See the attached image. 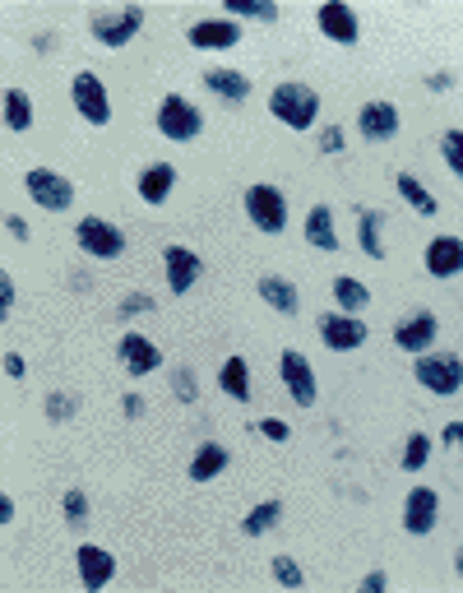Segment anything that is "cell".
<instances>
[{
	"mask_svg": "<svg viewBox=\"0 0 463 593\" xmlns=\"http://www.w3.org/2000/svg\"><path fill=\"white\" fill-rule=\"evenodd\" d=\"M269 112L288 130H311L315 112H320V93H315L311 84H278V89L269 93Z\"/></svg>",
	"mask_w": 463,
	"mask_h": 593,
	"instance_id": "cell-1",
	"label": "cell"
},
{
	"mask_svg": "<svg viewBox=\"0 0 463 593\" xmlns=\"http://www.w3.org/2000/svg\"><path fill=\"white\" fill-rule=\"evenodd\" d=\"M413 376H417L422 390L445 394V399L463 390V362L454 353H422L417 357V366H413Z\"/></svg>",
	"mask_w": 463,
	"mask_h": 593,
	"instance_id": "cell-2",
	"label": "cell"
},
{
	"mask_svg": "<svg viewBox=\"0 0 463 593\" xmlns=\"http://www.w3.org/2000/svg\"><path fill=\"white\" fill-rule=\"evenodd\" d=\"M24 190L33 195V204L47 209V214H65V209L75 204V186H70V177L51 172V167H33V172L24 177Z\"/></svg>",
	"mask_w": 463,
	"mask_h": 593,
	"instance_id": "cell-3",
	"label": "cell"
},
{
	"mask_svg": "<svg viewBox=\"0 0 463 593\" xmlns=\"http://www.w3.org/2000/svg\"><path fill=\"white\" fill-rule=\"evenodd\" d=\"M75 241H79V251L93 255V260H116V255L126 251V232L116 228V223H107V218L75 223Z\"/></svg>",
	"mask_w": 463,
	"mask_h": 593,
	"instance_id": "cell-4",
	"label": "cell"
},
{
	"mask_svg": "<svg viewBox=\"0 0 463 593\" xmlns=\"http://www.w3.org/2000/svg\"><path fill=\"white\" fill-rule=\"evenodd\" d=\"M139 28H144V5H126V10H116V14L98 10L88 19V33H93L102 47H126Z\"/></svg>",
	"mask_w": 463,
	"mask_h": 593,
	"instance_id": "cell-5",
	"label": "cell"
},
{
	"mask_svg": "<svg viewBox=\"0 0 463 593\" xmlns=\"http://www.w3.org/2000/svg\"><path fill=\"white\" fill-rule=\"evenodd\" d=\"M158 130H163L167 139H195L204 130V116L195 112V102L181 98V93H167L163 102H158Z\"/></svg>",
	"mask_w": 463,
	"mask_h": 593,
	"instance_id": "cell-6",
	"label": "cell"
},
{
	"mask_svg": "<svg viewBox=\"0 0 463 593\" xmlns=\"http://www.w3.org/2000/svg\"><path fill=\"white\" fill-rule=\"evenodd\" d=\"M246 214H251V223L260 232H269V237L288 228V200L278 195V186H264V181L246 190Z\"/></svg>",
	"mask_w": 463,
	"mask_h": 593,
	"instance_id": "cell-7",
	"label": "cell"
},
{
	"mask_svg": "<svg viewBox=\"0 0 463 593\" xmlns=\"http://www.w3.org/2000/svg\"><path fill=\"white\" fill-rule=\"evenodd\" d=\"M70 98H75L79 116H84L88 126H107V121H112V102H107V89H102L98 75L79 70V75L70 79Z\"/></svg>",
	"mask_w": 463,
	"mask_h": 593,
	"instance_id": "cell-8",
	"label": "cell"
},
{
	"mask_svg": "<svg viewBox=\"0 0 463 593\" xmlns=\"http://www.w3.org/2000/svg\"><path fill=\"white\" fill-rule=\"evenodd\" d=\"M278 376H283V385H288V394L297 399L301 408H311L315 404V366L306 362V357L297 353V348H283L278 353Z\"/></svg>",
	"mask_w": 463,
	"mask_h": 593,
	"instance_id": "cell-9",
	"label": "cell"
},
{
	"mask_svg": "<svg viewBox=\"0 0 463 593\" xmlns=\"http://www.w3.org/2000/svg\"><path fill=\"white\" fill-rule=\"evenodd\" d=\"M357 130H362V139H371V144H385V139L399 135V107L385 98H371L357 112Z\"/></svg>",
	"mask_w": 463,
	"mask_h": 593,
	"instance_id": "cell-10",
	"label": "cell"
},
{
	"mask_svg": "<svg viewBox=\"0 0 463 593\" xmlns=\"http://www.w3.org/2000/svg\"><path fill=\"white\" fill-rule=\"evenodd\" d=\"M440 519V496L431 487H413L408 501H403V529L413 533V538H426V533L436 529Z\"/></svg>",
	"mask_w": 463,
	"mask_h": 593,
	"instance_id": "cell-11",
	"label": "cell"
},
{
	"mask_svg": "<svg viewBox=\"0 0 463 593\" xmlns=\"http://www.w3.org/2000/svg\"><path fill=\"white\" fill-rule=\"evenodd\" d=\"M320 339L334 353H352V348L366 343V325L357 316H348V311H334V316H320Z\"/></svg>",
	"mask_w": 463,
	"mask_h": 593,
	"instance_id": "cell-12",
	"label": "cell"
},
{
	"mask_svg": "<svg viewBox=\"0 0 463 593\" xmlns=\"http://www.w3.org/2000/svg\"><path fill=\"white\" fill-rule=\"evenodd\" d=\"M315 24H320V33H325L329 42H338V47H352V42H357V33H362V24H357L352 5H343V0H329V5H320Z\"/></svg>",
	"mask_w": 463,
	"mask_h": 593,
	"instance_id": "cell-13",
	"label": "cell"
},
{
	"mask_svg": "<svg viewBox=\"0 0 463 593\" xmlns=\"http://www.w3.org/2000/svg\"><path fill=\"white\" fill-rule=\"evenodd\" d=\"M163 260H167V288H172L176 297H186V292L195 288V278L204 274V260L190 251V246H167Z\"/></svg>",
	"mask_w": 463,
	"mask_h": 593,
	"instance_id": "cell-14",
	"label": "cell"
},
{
	"mask_svg": "<svg viewBox=\"0 0 463 593\" xmlns=\"http://www.w3.org/2000/svg\"><path fill=\"white\" fill-rule=\"evenodd\" d=\"M436 329H440V320H436V311H417V316H408L399 329H394V343H399L403 353H431V343H436Z\"/></svg>",
	"mask_w": 463,
	"mask_h": 593,
	"instance_id": "cell-15",
	"label": "cell"
},
{
	"mask_svg": "<svg viewBox=\"0 0 463 593\" xmlns=\"http://www.w3.org/2000/svg\"><path fill=\"white\" fill-rule=\"evenodd\" d=\"M116 357H121V366H126L130 376H153V371L163 366L158 343H149L144 334H126V339L116 343Z\"/></svg>",
	"mask_w": 463,
	"mask_h": 593,
	"instance_id": "cell-16",
	"label": "cell"
},
{
	"mask_svg": "<svg viewBox=\"0 0 463 593\" xmlns=\"http://www.w3.org/2000/svg\"><path fill=\"white\" fill-rule=\"evenodd\" d=\"M112 575H116V556L107 552V547H79V584H84V589H107V584H112Z\"/></svg>",
	"mask_w": 463,
	"mask_h": 593,
	"instance_id": "cell-17",
	"label": "cell"
},
{
	"mask_svg": "<svg viewBox=\"0 0 463 593\" xmlns=\"http://www.w3.org/2000/svg\"><path fill=\"white\" fill-rule=\"evenodd\" d=\"M190 47L200 51H227L241 42V28L232 24V19H204V24H190Z\"/></svg>",
	"mask_w": 463,
	"mask_h": 593,
	"instance_id": "cell-18",
	"label": "cell"
},
{
	"mask_svg": "<svg viewBox=\"0 0 463 593\" xmlns=\"http://www.w3.org/2000/svg\"><path fill=\"white\" fill-rule=\"evenodd\" d=\"M463 269V241L459 237H436L426 246V274L431 278H454Z\"/></svg>",
	"mask_w": 463,
	"mask_h": 593,
	"instance_id": "cell-19",
	"label": "cell"
},
{
	"mask_svg": "<svg viewBox=\"0 0 463 593\" xmlns=\"http://www.w3.org/2000/svg\"><path fill=\"white\" fill-rule=\"evenodd\" d=\"M204 89L218 93L223 102H237L241 107V102L251 98V79L241 75V70H227L223 65V70H204Z\"/></svg>",
	"mask_w": 463,
	"mask_h": 593,
	"instance_id": "cell-20",
	"label": "cell"
},
{
	"mask_svg": "<svg viewBox=\"0 0 463 593\" xmlns=\"http://www.w3.org/2000/svg\"><path fill=\"white\" fill-rule=\"evenodd\" d=\"M172 186H176V167L172 163H153V167L139 172V200L144 204H167Z\"/></svg>",
	"mask_w": 463,
	"mask_h": 593,
	"instance_id": "cell-21",
	"label": "cell"
},
{
	"mask_svg": "<svg viewBox=\"0 0 463 593\" xmlns=\"http://www.w3.org/2000/svg\"><path fill=\"white\" fill-rule=\"evenodd\" d=\"M260 297L274 306V311H283V316H297V311H301L297 283H292V278H283V274H264L260 278Z\"/></svg>",
	"mask_w": 463,
	"mask_h": 593,
	"instance_id": "cell-22",
	"label": "cell"
},
{
	"mask_svg": "<svg viewBox=\"0 0 463 593\" xmlns=\"http://www.w3.org/2000/svg\"><path fill=\"white\" fill-rule=\"evenodd\" d=\"M306 241H311L315 251H338L334 209H329V204H311V214H306Z\"/></svg>",
	"mask_w": 463,
	"mask_h": 593,
	"instance_id": "cell-23",
	"label": "cell"
},
{
	"mask_svg": "<svg viewBox=\"0 0 463 593\" xmlns=\"http://www.w3.org/2000/svg\"><path fill=\"white\" fill-rule=\"evenodd\" d=\"M218 390L227 399H237V404L251 399V366H246V357H227L223 371H218Z\"/></svg>",
	"mask_w": 463,
	"mask_h": 593,
	"instance_id": "cell-24",
	"label": "cell"
},
{
	"mask_svg": "<svg viewBox=\"0 0 463 593\" xmlns=\"http://www.w3.org/2000/svg\"><path fill=\"white\" fill-rule=\"evenodd\" d=\"M227 450L223 445H200V450H195V459H190V482H209V478H218V473H223L227 468Z\"/></svg>",
	"mask_w": 463,
	"mask_h": 593,
	"instance_id": "cell-25",
	"label": "cell"
},
{
	"mask_svg": "<svg viewBox=\"0 0 463 593\" xmlns=\"http://www.w3.org/2000/svg\"><path fill=\"white\" fill-rule=\"evenodd\" d=\"M334 302H338V311H348V316H357V311H366V302H371V292H366V283H362V278L338 274V278H334Z\"/></svg>",
	"mask_w": 463,
	"mask_h": 593,
	"instance_id": "cell-26",
	"label": "cell"
},
{
	"mask_svg": "<svg viewBox=\"0 0 463 593\" xmlns=\"http://www.w3.org/2000/svg\"><path fill=\"white\" fill-rule=\"evenodd\" d=\"M394 186H399V195H403L408 204H413V209H417L422 218H431V214L440 209V204H436V195H431V190H426L422 181L413 177V172H399V177H394Z\"/></svg>",
	"mask_w": 463,
	"mask_h": 593,
	"instance_id": "cell-27",
	"label": "cell"
},
{
	"mask_svg": "<svg viewBox=\"0 0 463 593\" xmlns=\"http://www.w3.org/2000/svg\"><path fill=\"white\" fill-rule=\"evenodd\" d=\"M5 126L19 130V135L33 126V98L24 89H5Z\"/></svg>",
	"mask_w": 463,
	"mask_h": 593,
	"instance_id": "cell-28",
	"label": "cell"
},
{
	"mask_svg": "<svg viewBox=\"0 0 463 593\" xmlns=\"http://www.w3.org/2000/svg\"><path fill=\"white\" fill-rule=\"evenodd\" d=\"M278 519H283V501H260L251 515L241 519V533H246V538H260V533L274 529Z\"/></svg>",
	"mask_w": 463,
	"mask_h": 593,
	"instance_id": "cell-29",
	"label": "cell"
},
{
	"mask_svg": "<svg viewBox=\"0 0 463 593\" xmlns=\"http://www.w3.org/2000/svg\"><path fill=\"white\" fill-rule=\"evenodd\" d=\"M380 228H385V214H376V209H362V251L371 255V260H385Z\"/></svg>",
	"mask_w": 463,
	"mask_h": 593,
	"instance_id": "cell-30",
	"label": "cell"
},
{
	"mask_svg": "<svg viewBox=\"0 0 463 593\" xmlns=\"http://www.w3.org/2000/svg\"><path fill=\"white\" fill-rule=\"evenodd\" d=\"M440 158H445V167H450L454 177H463V130H445L440 135Z\"/></svg>",
	"mask_w": 463,
	"mask_h": 593,
	"instance_id": "cell-31",
	"label": "cell"
},
{
	"mask_svg": "<svg viewBox=\"0 0 463 593\" xmlns=\"http://www.w3.org/2000/svg\"><path fill=\"white\" fill-rule=\"evenodd\" d=\"M426 455H431V436H426V431H413V436H408V450H403V473H417V468L426 464Z\"/></svg>",
	"mask_w": 463,
	"mask_h": 593,
	"instance_id": "cell-32",
	"label": "cell"
},
{
	"mask_svg": "<svg viewBox=\"0 0 463 593\" xmlns=\"http://www.w3.org/2000/svg\"><path fill=\"white\" fill-rule=\"evenodd\" d=\"M227 10L241 14V19H260V24H274L278 5H255V0H227Z\"/></svg>",
	"mask_w": 463,
	"mask_h": 593,
	"instance_id": "cell-33",
	"label": "cell"
},
{
	"mask_svg": "<svg viewBox=\"0 0 463 593\" xmlns=\"http://www.w3.org/2000/svg\"><path fill=\"white\" fill-rule=\"evenodd\" d=\"M274 580L288 584V589H301V584H306V575H301V566L292 561V556H274Z\"/></svg>",
	"mask_w": 463,
	"mask_h": 593,
	"instance_id": "cell-34",
	"label": "cell"
},
{
	"mask_svg": "<svg viewBox=\"0 0 463 593\" xmlns=\"http://www.w3.org/2000/svg\"><path fill=\"white\" fill-rule=\"evenodd\" d=\"M65 519H70V524H88V496L79 492H65Z\"/></svg>",
	"mask_w": 463,
	"mask_h": 593,
	"instance_id": "cell-35",
	"label": "cell"
},
{
	"mask_svg": "<svg viewBox=\"0 0 463 593\" xmlns=\"http://www.w3.org/2000/svg\"><path fill=\"white\" fill-rule=\"evenodd\" d=\"M260 431L269 436V441H288V436H292V427L283 422V417H264V422H260Z\"/></svg>",
	"mask_w": 463,
	"mask_h": 593,
	"instance_id": "cell-36",
	"label": "cell"
},
{
	"mask_svg": "<svg viewBox=\"0 0 463 593\" xmlns=\"http://www.w3.org/2000/svg\"><path fill=\"white\" fill-rule=\"evenodd\" d=\"M75 413V399L70 394H51L47 399V417H70Z\"/></svg>",
	"mask_w": 463,
	"mask_h": 593,
	"instance_id": "cell-37",
	"label": "cell"
},
{
	"mask_svg": "<svg viewBox=\"0 0 463 593\" xmlns=\"http://www.w3.org/2000/svg\"><path fill=\"white\" fill-rule=\"evenodd\" d=\"M14 311V278L0 274V316H10Z\"/></svg>",
	"mask_w": 463,
	"mask_h": 593,
	"instance_id": "cell-38",
	"label": "cell"
},
{
	"mask_svg": "<svg viewBox=\"0 0 463 593\" xmlns=\"http://www.w3.org/2000/svg\"><path fill=\"white\" fill-rule=\"evenodd\" d=\"M320 149H325V153H343V130H338V126L320 130Z\"/></svg>",
	"mask_w": 463,
	"mask_h": 593,
	"instance_id": "cell-39",
	"label": "cell"
},
{
	"mask_svg": "<svg viewBox=\"0 0 463 593\" xmlns=\"http://www.w3.org/2000/svg\"><path fill=\"white\" fill-rule=\"evenodd\" d=\"M5 376H10V380H24V376H28V362H24L19 353H10V357H5Z\"/></svg>",
	"mask_w": 463,
	"mask_h": 593,
	"instance_id": "cell-40",
	"label": "cell"
},
{
	"mask_svg": "<svg viewBox=\"0 0 463 593\" xmlns=\"http://www.w3.org/2000/svg\"><path fill=\"white\" fill-rule=\"evenodd\" d=\"M172 376H176V394H181V399H195V380H190L186 366H181V371H172Z\"/></svg>",
	"mask_w": 463,
	"mask_h": 593,
	"instance_id": "cell-41",
	"label": "cell"
},
{
	"mask_svg": "<svg viewBox=\"0 0 463 593\" xmlns=\"http://www.w3.org/2000/svg\"><path fill=\"white\" fill-rule=\"evenodd\" d=\"M5 232H10V237H19V241H28V223L19 214H5Z\"/></svg>",
	"mask_w": 463,
	"mask_h": 593,
	"instance_id": "cell-42",
	"label": "cell"
},
{
	"mask_svg": "<svg viewBox=\"0 0 463 593\" xmlns=\"http://www.w3.org/2000/svg\"><path fill=\"white\" fill-rule=\"evenodd\" d=\"M385 584H389V575H385V570H371V575L362 580V589H366V593H380Z\"/></svg>",
	"mask_w": 463,
	"mask_h": 593,
	"instance_id": "cell-43",
	"label": "cell"
},
{
	"mask_svg": "<svg viewBox=\"0 0 463 593\" xmlns=\"http://www.w3.org/2000/svg\"><path fill=\"white\" fill-rule=\"evenodd\" d=\"M445 441L459 445V455H463V422H450V427H445Z\"/></svg>",
	"mask_w": 463,
	"mask_h": 593,
	"instance_id": "cell-44",
	"label": "cell"
},
{
	"mask_svg": "<svg viewBox=\"0 0 463 593\" xmlns=\"http://www.w3.org/2000/svg\"><path fill=\"white\" fill-rule=\"evenodd\" d=\"M121 408H126V417H139V413H144V399H139V394H126V404H121Z\"/></svg>",
	"mask_w": 463,
	"mask_h": 593,
	"instance_id": "cell-45",
	"label": "cell"
},
{
	"mask_svg": "<svg viewBox=\"0 0 463 593\" xmlns=\"http://www.w3.org/2000/svg\"><path fill=\"white\" fill-rule=\"evenodd\" d=\"M0 524H14V501L10 496H0Z\"/></svg>",
	"mask_w": 463,
	"mask_h": 593,
	"instance_id": "cell-46",
	"label": "cell"
},
{
	"mask_svg": "<svg viewBox=\"0 0 463 593\" xmlns=\"http://www.w3.org/2000/svg\"><path fill=\"white\" fill-rule=\"evenodd\" d=\"M144 306H153L149 297H135V302H121V316H130V311H144Z\"/></svg>",
	"mask_w": 463,
	"mask_h": 593,
	"instance_id": "cell-47",
	"label": "cell"
},
{
	"mask_svg": "<svg viewBox=\"0 0 463 593\" xmlns=\"http://www.w3.org/2000/svg\"><path fill=\"white\" fill-rule=\"evenodd\" d=\"M454 570H459V575H463V552H454Z\"/></svg>",
	"mask_w": 463,
	"mask_h": 593,
	"instance_id": "cell-48",
	"label": "cell"
}]
</instances>
